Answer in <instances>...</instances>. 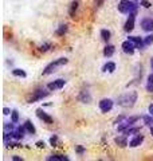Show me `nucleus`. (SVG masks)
Masks as SVG:
<instances>
[{
  "instance_id": "25",
  "label": "nucleus",
  "mask_w": 153,
  "mask_h": 161,
  "mask_svg": "<svg viewBox=\"0 0 153 161\" xmlns=\"http://www.w3.org/2000/svg\"><path fill=\"white\" fill-rule=\"evenodd\" d=\"M11 118H12V122H14V123H16L18 121H19V114H18L16 110H14L11 113Z\"/></svg>"
},
{
  "instance_id": "15",
  "label": "nucleus",
  "mask_w": 153,
  "mask_h": 161,
  "mask_svg": "<svg viewBox=\"0 0 153 161\" xmlns=\"http://www.w3.org/2000/svg\"><path fill=\"white\" fill-rule=\"evenodd\" d=\"M113 54H114V46L108 44V46H106V47L104 48V55H105V57H111Z\"/></svg>"
},
{
  "instance_id": "16",
  "label": "nucleus",
  "mask_w": 153,
  "mask_h": 161,
  "mask_svg": "<svg viewBox=\"0 0 153 161\" xmlns=\"http://www.w3.org/2000/svg\"><path fill=\"white\" fill-rule=\"evenodd\" d=\"M24 128L27 129V132L31 133V134H35L36 133V129H35V126L31 123V121H26V123H24Z\"/></svg>"
},
{
  "instance_id": "22",
  "label": "nucleus",
  "mask_w": 153,
  "mask_h": 161,
  "mask_svg": "<svg viewBox=\"0 0 153 161\" xmlns=\"http://www.w3.org/2000/svg\"><path fill=\"white\" fill-rule=\"evenodd\" d=\"M115 144L120 145L121 148H124V146H126V145H128V142H126V138H125V137H117V138H115Z\"/></svg>"
},
{
  "instance_id": "38",
  "label": "nucleus",
  "mask_w": 153,
  "mask_h": 161,
  "mask_svg": "<svg viewBox=\"0 0 153 161\" xmlns=\"http://www.w3.org/2000/svg\"><path fill=\"white\" fill-rule=\"evenodd\" d=\"M151 66H152V70H153V58L151 59Z\"/></svg>"
},
{
  "instance_id": "36",
  "label": "nucleus",
  "mask_w": 153,
  "mask_h": 161,
  "mask_svg": "<svg viewBox=\"0 0 153 161\" xmlns=\"http://www.w3.org/2000/svg\"><path fill=\"white\" fill-rule=\"evenodd\" d=\"M12 160H15V161H20L22 159H20V157H18V156H15V157H12Z\"/></svg>"
},
{
  "instance_id": "3",
  "label": "nucleus",
  "mask_w": 153,
  "mask_h": 161,
  "mask_svg": "<svg viewBox=\"0 0 153 161\" xmlns=\"http://www.w3.org/2000/svg\"><path fill=\"white\" fill-rule=\"evenodd\" d=\"M66 63H67L66 58H59V59H57L55 62H51V63L45 67V70H43V75H48V74L54 73L59 66H63V64H66Z\"/></svg>"
},
{
  "instance_id": "11",
  "label": "nucleus",
  "mask_w": 153,
  "mask_h": 161,
  "mask_svg": "<svg viewBox=\"0 0 153 161\" xmlns=\"http://www.w3.org/2000/svg\"><path fill=\"white\" fill-rule=\"evenodd\" d=\"M36 116H38L39 118L43 121V122H46V123H52V118L48 116L47 113H45V111H43L42 109H38V110H36Z\"/></svg>"
},
{
  "instance_id": "7",
  "label": "nucleus",
  "mask_w": 153,
  "mask_h": 161,
  "mask_svg": "<svg viewBox=\"0 0 153 161\" xmlns=\"http://www.w3.org/2000/svg\"><path fill=\"white\" fill-rule=\"evenodd\" d=\"M48 95V93L47 91H43V90H38V91H35V94L32 95V97L28 100L30 104H32V102H36V101H40V100H43L45 97H47Z\"/></svg>"
},
{
  "instance_id": "30",
  "label": "nucleus",
  "mask_w": 153,
  "mask_h": 161,
  "mask_svg": "<svg viewBox=\"0 0 153 161\" xmlns=\"http://www.w3.org/2000/svg\"><path fill=\"white\" fill-rule=\"evenodd\" d=\"M125 132V134H132V133H136V132H138V129H137V128H132V129H129V128H128L126 129V130H124Z\"/></svg>"
},
{
  "instance_id": "29",
  "label": "nucleus",
  "mask_w": 153,
  "mask_h": 161,
  "mask_svg": "<svg viewBox=\"0 0 153 161\" xmlns=\"http://www.w3.org/2000/svg\"><path fill=\"white\" fill-rule=\"evenodd\" d=\"M50 47H51V44H50V43H45V44H42V46L39 47V50H40V51H47Z\"/></svg>"
},
{
  "instance_id": "27",
  "label": "nucleus",
  "mask_w": 153,
  "mask_h": 161,
  "mask_svg": "<svg viewBox=\"0 0 153 161\" xmlns=\"http://www.w3.org/2000/svg\"><path fill=\"white\" fill-rule=\"evenodd\" d=\"M144 43H145L146 46L152 44V43H153V34H152V35H148V36H146V38L144 39Z\"/></svg>"
},
{
  "instance_id": "1",
  "label": "nucleus",
  "mask_w": 153,
  "mask_h": 161,
  "mask_svg": "<svg viewBox=\"0 0 153 161\" xmlns=\"http://www.w3.org/2000/svg\"><path fill=\"white\" fill-rule=\"evenodd\" d=\"M137 101V91H129L118 98V105L124 107H132Z\"/></svg>"
},
{
  "instance_id": "31",
  "label": "nucleus",
  "mask_w": 153,
  "mask_h": 161,
  "mask_svg": "<svg viewBox=\"0 0 153 161\" xmlns=\"http://www.w3.org/2000/svg\"><path fill=\"white\" fill-rule=\"evenodd\" d=\"M57 142H58V137H57V136H54V137L50 138V144H51L52 146H57Z\"/></svg>"
},
{
  "instance_id": "2",
  "label": "nucleus",
  "mask_w": 153,
  "mask_h": 161,
  "mask_svg": "<svg viewBox=\"0 0 153 161\" xmlns=\"http://www.w3.org/2000/svg\"><path fill=\"white\" fill-rule=\"evenodd\" d=\"M137 10V4L132 0H121L120 5H118V11L122 14H133Z\"/></svg>"
},
{
  "instance_id": "6",
  "label": "nucleus",
  "mask_w": 153,
  "mask_h": 161,
  "mask_svg": "<svg viewBox=\"0 0 153 161\" xmlns=\"http://www.w3.org/2000/svg\"><path fill=\"white\" fill-rule=\"evenodd\" d=\"M65 83H66L65 79H57V80H54V82H50L47 85V89L48 90H58V89L63 87Z\"/></svg>"
},
{
  "instance_id": "8",
  "label": "nucleus",
  "mask_w": 153,
  "mask_h": 161,
  "mask_svg": "<svg viewBox=\"0 0 153 161\" xmlns=\"http://www.w3.org/2000/svg\"><path fill=\"white\" fill-rule=\"evenodd\" d=\"M134 19H136V15L129 14V18H128L126 23H125V27H124V30L126 31V32H130V31L134 28Z\"/></svg>"
},
{
  "instance_id": "17",
  "label": "nucleus",
  "mask_w": 153,
  "mask_h": 161,
  "mask_svg": "<svg viewBox=\"0 0 153 161\" xmlns=\"http://www.w3.org/2000/svg\"><path fill=\"white\" fill-rule=\"evenodd\" d=\"M114 70H115V63H113V62H108L104 66V71H108V73H114Z\"/></svg>"
},
{
  "instance_id": "23",
  "label": "nucleus",
  "mask_w": 153,
  "mask_h": 161,
  "mask_svg": "<svg viewBox=\"0 0 153 161\" xmlns=\"http://www.w3.org/2000/svg\"><path fill=\"white\" fill-rule=\"evenodd\" d=\"M12 74H14L15 77H22V78H26V75H27V74L24 73L23 70H20V69H15V70H12Z\"/></svg>"
},
{
  "instance_id": "4",
  "label": "nucleus",
  "mask_w": 153,
  "mask_h": 161,
  "mask_svg": "<svg viewBox=\"0 0 153 161\" xmlns=\"http://www.w3.org/2000/svg\"><path fill=\"white\" fill-rule=\"evenodd\" d=\"M111 107H113V101L109 100V98H105V100H102L101 102H99V109H101L102 113H108V111H110Z\"/></svg>"
},
{
  "instance_id": "20",
  "label": "nucleus",
  "mask_w": 153,
  "mask_h": 161,
  "mask_svg": "<svg viewBox=\"0 0 153 161\" xmlns=\"http://www.w3.org/2000/svg\"><path fill=\"white\" fill-rule=\"evenodd\" d=\"M66 32H67V24H61V26H59V28H58V31H57V35L62 36V35H65Z\"/></svg>"
},
{
  "instance_id": "5",
  "label": "nucleus",
  "mask_w": 153,
  "mask_h": 161,
  "mask_svg": "<svg viewBox=\"0 0 153 161\" xmlns=\"http://www.w3.org/2000/svg\"><path fill=\"white\" fill-rule=\"evenodd\" d=\"M138 120V117H130V118H128V120H125L121 125H118V132H124V130H126L128 128H130V126L133 125L136 121Z\"/></svg>"
},
{
  "instance_id": "35",
  "label": "nucleus",
  "mask_w": 153,
  "mask_h": 161,
  "mask_svg": "<svg viewBox=\"0 0 153 161\" xmlns=\"http://www.w3.org/2000/svg\"><path fill=\"white\" fill-rule=\"evenodd\" d=\"M149 114H151V116H153V104H151V105H149Z\"/></svg>"
},
{
  "instance_id": "26",
  "label": "nucleus",
  "mask_w": 153,
  "mask_h": 161,
  "mask_svg": "<svg viewBox=\"0 0 153 161\" xmlns=\"http://www.w3.org/2000/svg\"><path fill=\"white\" fill-rule=\"evenodd\" d=\"M77 8H78V2L71 3V8H70V15H71V16H74V12L77 11Z\"/></svg>"
},
{
  "instance_id": "33",
  "label": "nucleus",
  "mask_w": 153,
  "mask_h": 161,
  "mask_svg": "<svg viewBox=\"0 0 153 161\" xmlns=\"http://www.w3.org/2000/svg\"><path fill=\"white\" fill-rule=\"evenodd\" d=\"M77 152H78V153H79V154H82L83 152H85V149H83L82 146H77Z\"/></svg>"
},
{
  "instance_id": "37",
  "label": "nucleus",
  "mask_w": 153,
  "mask_h": 161,
  "mask_svg": "<svg viewBox=\"0 0 153 161\" xmlns=\"http://www.w3.org/2000/svg\"><path fill=\"white\" fill-rule=\"evenodd\" d=\"M4 114H10V110H8L7 107H5V109H4Z\"/></svg>"
},
{
  "instance_id": "39",
  "label": "nucleus",
  "mask_w": 153,
  "mask_h": 161,
  "mask_svg": "<svg viewBox=\"0 0 153 161\" xmlns=\"http://www.w3.org/2000/svg\"><path fill=\"white\" fill-rule=\"evenodd\" d=\"M151 133H152V136H153V126H152V128H151Z\"/></svg>"
},
{
  "instance_id": "21",
  "label": "nucleus",
  "mask_w": 153,
  "mask_h": 161,
  "mask_svg": "<svg viewBox=\"0 0 153 161\" xmlns=\"http://www.w3.org/2000/svg\"><path fill=\"white\" fill-rule=\"evenodd\" d=\"M146 90L149 93H153V74H149V77H148V86H146Z\"/></svg>"
},
{
  "instance_id": "12",
  "label": "nucleus",
  "mask_w": 153,
  "mask_h": 161,
  "mask_svg": "<svg viewBox=\"0 0 153 161\" xmlns=\"http://www.w3.org/2000/svg\"><path fill=\"white\" fill-rule=\"evenodd\" d=\"M142 141H144V137L141 134H138V136H136L134 138H132L129 142V146H132V148H136V146H138V145H141L142 144Z\"/></svg>"
},
{
  "instance_id": "32",
  "label": "nucleus",
  "mask_w": 153,
  "mask_h": 161,
  "mask_svg": "<svg viewBox=\"0 0 153 161\" xmlns=\"http://www.w3.org/2000/svg\"><path fill=\"white\" fill-rule=\"evenodd\" d=\"M141 4H142V5H144V7H145V8H149V7H151V5H152L151 3L148 2V0H141Z\"/></svg>"
},
{
  "instance_id": "14",
  "label": "nucleus",
  "mask_w": 153,
  "mask_h": 161,
  "mask_svg": "<svg viewBox=\"0 0 153 161\" xmlns=\"http://www.w3.org/2000/svg\"><path fill=\"white\" fill-rule=\"evenodd\" d=\"M128 40H130V42L136 46V48H142V46L145 44V43H144L138 36H129V39H128Z\"/></svg>"
},
{
  "instance_id": "18",
  "label": "nucleus",
  "mask_w": 153,
  "mask_h": 161,
  "mask_svg": "<svg viewBox=\"0 0 153 161\" xmlns=\"http://www.w3.org/2000/svg\"><path fill=\"white\" fill-rule=\"evenodd\" d=\"M47 160H50V161H67L68 159L66 156H59V154H55V156L47 157Z\"/></svg>"
},
{
  "instance_id": "34",
  "label": "nucleus",
  "mask_w": 153,
  "mask_h": 161,
  "mask_svg": "<svg viewBox=\"0 0 153 161\" xmlns=\"http://www.w3.org/2000/svg\"><path fill=\"white\" fill-rule=\"evenodd\" d=\"M36 145H38V148H45V142H43V141H38V142H36Z\"/></svg>"
},
{
  "instance_id": "24",
  "label": "nucleus",
  "mask_w": 153,
  "mask_h": 161,
  "mask_svg": "<svg viewBox=\"0 0 153 161\" xmlns=\"http://www.w3.org/2000/svg\"><path fill=\"white\" fill-rule=\"evenodd\" d=\"M101 38L105 40V42H108L109 39H110V31L108 30H102L101 31Z\"/></svg>"
},
{
  "instance_id": "28",
  "label": "nucleus",
  "mask_w": 153,
  "mask_h": 161,
  "mask_svg": "<svg viewBox=\"0 0 153 161\" xmlns=\"http://www.w3.org/2000/svg\"><path fill=\"white\" fill-rule=\"evenodd\" d=\"M144 122H145L146 125H151V123H153V117H151V114H149V116H145L144 117Z\"/></svg>"
},
{
  "instance_id": "19",
  "label": "nucleus",
  "mask_w": 153,
  "mask_h": 161,
  "mask_svg": "<svg viewBox=\"0 0 153 161\" xmlns=\"http://www.w3.org/2000/svg\"><path fill=\"white\" fill-rule=\"evenodd\" d=\"M79 100L82 102H90V100H91V97H90V94L87 91H82L79 95Z\"/></svg>"
},
{
  "instance_id": "9",
  "label": "nucleus",
  "mask_w": 153,
  "mask_h": 161,
  "mask_svg": "<svg viewBox=\"0 0 153 161\" xmlns=\"http://www.w3.org/2000/svg\"><path fill=\"white\" fill-rule=\"evenodd\" d=\"M141 27L144 31H153V19L151 18H145V19L141 20Z\"/></svg>"
},
{
  "instance_id": "13",
  "label": "nucleus",
  "mask_w": 153,
  "mask_h": 161,
  "mask_svg": "<svg viewBox=\"0 0 153 161\" xmlns=\"http://www.w3.org/2000/svg\"><path fill=\"white\" fill-rule=\"evenodd\" d=\"M24 129H26V128H22V126H19L16 130L11 132V137L16 138V140H20V138H23V136H24Z\"/></svg>"
},
{
  "instance_id": "10",
  "label": "nucleus",
  "mask_w": 153,
  "mask_h": 161,
  "mask_svg": "<svg viewBox=\"0 0 153 161\" xmlns=\"http://www.w3.org/2000/svg\"><path fill=\"white\" fill-rule=\"evenodd\" d=\"M134 48H136V46L133 44L130 40H126V42H124L122 43V50L125 54H129V55H132L133 52H134Z\"/></svg>"
}]
</instances>
